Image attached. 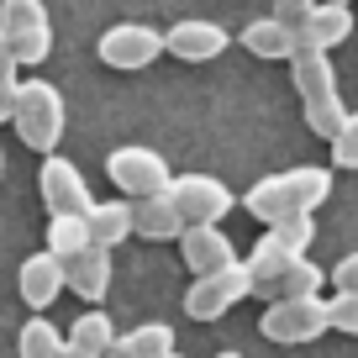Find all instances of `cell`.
Segmentation results:
<instances>
[{
  "label": "cell",
  "instance_id": "obj_14",
  "mask_svg": "<svg viewBox=\"0 0 358 358\" xmlns=\"http://www.w3.org/2000/svg\"><path fill=\"white\" fill-rule=\"evenodd\" d=\"M327 285V268L316 264L311 253L301 258H285L274 274H264V280L253 285V295H264V301H290V295H322Z\"/></svg>",
  "mask_w": 358,
  "mask_h": 358
},
{
  "label": "cell",
  "instance_id": "obj_15",
  "mask_svg": "<svg viewBox=\"0 0 358 358\" xmlns=\"http://www.w3.org/2000/svg\"><path fill=\"white\" fill-rule=\"evenodd\" d=\"M64 274H69V290L79 295V301H106V290H111V248L106 243H90L79 248L74 258H64Z\"/></svg>",
  "mask_w": 358,
  "mask_h": 358
},
{
  "label": "cell",
  "instance_id": "obj_2",
  "mask_svg": "<svg viewBox=\"0 0 358 358\" xmlns=\"http://www.w3.org/2000/svg\"><path fill=\"white\" fill-rule=\"evenodd\" d=\"M290 79H295V90H301L306 127H311L316 137H327V143H332V132L348 122V101H343V90H337L332 53L301 43V48H295V58H290Z\"/></svg>",
  "mask_w": 358,
  "mask_h": 358
},
{
  "label": "cell",
  "instance_id": "obj_21",
  "mask_svg": "<svg viewBox=\"0 0 358 358\" xmlns=\"http://www.w3.org/2000/svg\"><path fill=\"white\" fill-rule=\"evenodd\" d=\"M116 337H122V332H116V322L106 311H85L74 327H69V343L85 348V353H95V358H106V348H111Z\"/></svg>",
  "mask_w": 358,
  "mask_h": 358
},
{
  "label": "cell",
  "instance_id": "obj_16",
  "mask_svg": "<svg viewBox=\"0 0 358 358\" xmlns=\"http://www.w3.org/2000/svg\"><path fill=\"white\" fill-rule=\"evenodd\" d=\"M132 211H137V237H148V243H179V232H185V216H179V206H174V190L137 195Z\"/></svg>",
  "mask_w": 358,
  "mask_h": 358
},
{
  "label": "cell",
  "instance_id": "obj_18",
  "mask_svg": "<svg viewBox=\"0 0 358 358\" xmlns=\"http://www.w3.org/2000/svg\"><path fill=\"white\" fill-rule=\"evenodd\" d=\"M353 37V11H348L343 0H316L311 22L301 27V43L306 48H322V53H332L337 43H348Z\"/></svg>",
  "mask_w": 358,
  "mask_h": 358
},
{
  "label": "cell",
  "instance_id": "obj_20",
  "mask_svg": "<svg viewBox=\"0 0 358 358\" xmlns=\"http://www.w3.org/2000/svg\"><path fill=\"white\" fill-rule=\"evenodd\" d=\"M64 343L69 337L58 332V322H48V316L37 311L32 322H22V332H16V358H58Z\"/></svg>",
  "mask_w": 358,
  "mask_h": 358
},
{
  "label": "cell",
  "instance_id": "obj_30",
  "mask_svg": "<svg viewBox=\"0 0 358 358\" xmlns=\"http://www.w3.org/2000/svg\"><path fill=\"white\" fill-rule=\"evenodd\" d=\"M106 358H137V353H132V343H127V337H116V343L106 348Z\"/></svg>",
  "mask_w": 358,
  "mask_h": 358
},
{
  "label": "cell",
  "instance_id": "obj_26",
  "mask_svg": "<svg viewBox=\"0 0 358 358\" xmlns=\"http://www.w3.org/2000/svg\"><path fill=\"white\" fill-rule=\"evenodd\" d=\"M332 164L337 169H358V111H348V122L332 132Z\"/></svg>",
  "mask_w": 358,
  "mask_h": 358
},
{
  "label": "cell",
  "instance_id": "obj_12",
  "mask_svg": "<svg viewBox=\"0 0 358 358\" xmlns=\"http://www.w3.org/2000/svg\"><path fill=\"white\" fill-rule=\"evenodd\" d=\"M164 37H169V53H174L179 64H211V58H222L227 48H232L227 27H222V22H206V16H190V22H174Z\"/></svg>",
  "mask_w": 358,
  "mask_h": 358
},
{
  "label": "cell",
  "instance_id": "obj_19",
  "mask_svg": "<svg viewBox=\"0 0 358 358\" xmlns=\"http://www.w3.org/2000/svg\"><path fill=\"white\" fill-rule=\"evenodd\" d=\"M85 222H90V237H95V243H106V248H116V243H127V237H137L132 195H127V201H95V206L85 211Z\"/></svg>",
  "mask_w": 358,
  "mask_h": 358
},
{
  "label": "cell",
  "instance_id": "obj_28",
  "mask_svg": "<svg viewBox=\"0 0 358 358\" xmlns=\"http://www.w3.org/2000/svg\"><path fill=\"white\" fill-rule=\"evenodd\" d=\"M311 11H316V0H274V16H280L285 27H295V32L311 22Z\"/></svg>",
  "mask_w": 358,
  "mask_h": 358
},
{
  "label": "cell",
  "instance_id": "obj_29",
  "mask_svg": "<svg viewBox=\"0 0 358 358\" xmlns=\"http://www.w3.org/2000/svg\"><path fill=\"white\" fill-rule=\"evenodd\" d=\"M327 280H332L337 290H358V253H348L337 268H327Z\"/></svg>",
  "mask_w": 358,
  "mask_h": 358
},
{
  "label": "cell",
  "instance_id": "obj_31",
  "mask_svg": "<svg viewBox=\"0 0 358 358\" xmlns=\"http://www.w3.org/2000/svg\"><path fill=\"white\" fill-rule=\"evenodd\" d=\"M58 358H95V353H85V348H74V343H64V353Z\"/></svg>",
  "mask_w": 358,
  "mask_h": 358
},
{
  "label": "cell",
  "instance_id": "obj_32",
  "mask_svg": "<svg viewBox=\"0 0 358 358\" xmlns=\"http://www.w3.org/2000/svg\"><path fill=\"white\" fill-rule=\"evenodd\" d=\"M0 174H6V148H0Z\"/></svg>",
  "mask_w": 358,
  "mask_h": 358
},
{
  "label": "cell",
  "instance_id": "obj_23",
  "mask_svg": "<svg viewBox=\"0 0 358 358\" xmlns=\"http://www.w3.org/2000/svg\"><path fill=\"white\" fill-rule=\"evenodd\" d=\"M127 343H132L137 358H169V353H179L174 327H169V322H143V327H132V332H127Z\"/></svg>",
  "mask_w": 358,
  "mask_h": 358
},
{
  "label": "cell",
  "instance_id": "obj_10",
  "mask_svg": "<svg viewBox=\"0 0 358 358\" xmlns=\"http://www.w3.org/2000/svg\"><path fill=\"white\" fill-rule=\"evenodd\" d=\"M169 190H174V206H179V216H185V227L190 222H227V211H232V201H237L216 174H174Z\"/></svg>",
  "mask_w": 358,
  "mask_h": 358
},
{
  "label": "cell",
  "instance_id": "obj_5",
  "mask_svg": "<svg viewBox=\"0 0 358 358\" xmlns=\"http://www.w3.org/2000/svg\"><path fill=\"white\" fill-rule=\"evenodd\" d=\"M248 295H253V268H248V258H237V264H227V268L195 274L190 290H185V316H190V322H222Z\"/></svg>",
  "mask_w": 358,
  "mask_h": 358
},
{
  "label": "cell",
  "instance_id": "obj_4",
  "mask_svg": "<svg viewBox=\"0 0 358 358\" xmlns=\"http://www.w3.org/2000/svg\"><path fill=\"white\" fill-rule=\"evenodd\" d=\"M258 332L280 348H301L332 332V301L327 295H290V301H268Z\"/></svg>",
  "mask_w": 358,
  "mask_h": 358
},
{
  "label": "cell",
  "instance_id": "obj_3",
  "mask_svg": "<svg viewBox=\"0 0 358 358\" xmlns=\"http://www.w3.org/2000/svg\"><path fill=\"white\" fill-rule=\"evenodd\" d=\"M11 127H16V137H22L32 153H58L64 127H69L58 85H48V79H22V95H16Z\"/></svg>",
  "mask_w": 358,
  "mask_h": 358
},
{
  "label": "cell",
  "instance_id": "obj_6",
  "mask_svg": "<svg viewBox=\"0 0 358 358\" xmlns=\"http://www.w3.org/2000/svg\"><path fill=\"white\" fill-rule=\"evenodd\" d=\"M0 32L16 48L22 69H37L53 53V22H48L43 0H0Z\"/></svg>",
  "mask_w": 358,
  "mask_h": 358
},
{
  "label": "cell",
  "instance_id": "obj_11",
  "mask_svg": "<svg viewBox=\"0 0 358 358\" xmlns=\"http://www.w3.org/2000/svg\"><path fill=\"white\" fill-rule=\"evenodd\" d=\"M64 290H69V274H64V258H58L53 248L22 258V268H16V295H22L32 311H48Z\"/></svg>",
  "mask_w": 358,
  "mask_h": 358
},
{
  "label": "cell",
  "instance_id": "obj_25",
  "mask_svg": "<svg viewBox=\"0 0 358 358\" xmlns=\"http://www.w3.org/2000/svg\"><path fill=\"white\" fill-rule=\"evenodd\" d=\"M268 237H274V243H285L290 253H311V243H316V216H285V222L268 227Z\"/></svg>",
  "mask_w": 358,
  "mask_h": 358
},
{
  "label": "cell",
  "instance_id": "obj_1",
  "mask_svg": "<svg viewBox=\"0 0 358 358\" xmlns=\"http://www.w3.org/2000/svg\"><path fill=\"white\" fill-rule=\"evenodd\" d=\"M327 201H332V169H322V164L264 174V179H253V190L243 195L248 216L264 222V227L285 222V216H316Z\"/></svg>",
  "mask_w": 358,
  "mask_h": 358
},
{
  "label": "cell",
  "instance_id": "obj_17",
  "mask_svg": "<svg viewBox=\"0 0 358 358\" xmlns=\"http://www.w3.org/2000/svg\"><path fill=\"white\" fill-rule=\"evenodd\" d=\"M243 48H248L253 58H280V64H290L295 48H301V32H295V27H285L280 16L268 11V16H258V22L243 27Z\"/></svg>",
  "mask_w": 358,
  "mask_h": 358
},
{
  "label": "cell",
  "instance_id": "obj_24",
  "mask_svg": "<svg viewBox=\"0 0 358 358\" xmlns=\"http://www.w3.org/2000/svg\"><path fill=\"white\" fill-rule=\"evenodd\" d=\"M16 69H22V58H16V48L6 43V32H0V122H11V116H16V95H22Z\"/></svg>",
  "mask_w": 358,
  "mask_h": 358
},
{
  "label": "cell",
  "instance_id": "obj_13",
  "mask_svg": "<svg viewBox=\"0 0 358 358\" xmlns=\"http://www.w3.org/2000/svg\"><path fill=\"white\" fill-rule=\"evenodd\" d=\"M179 248H185L190 274H211V268L237 264V248H232V237H227L222 222H190L185 232H179Z\"/></svg>",
  "mask_w": 358,
  "mask_h": 358
},
{
  "label": "cell",
  "instance_id": "obj_9",
  "mask_svg": "<svg viewBox=\"0 0 358 358\" xmlns=\"http://www.w3.org/2000/svg\"><path fill=\"white\" fill-rule=\"evenodd\" d=\"M37 195H43L48 216H85L90 206H95L85 174H79L69 158H58V153H43V169H37Z\"/></svg>",
  "mask_w": 358,
  "mask_h": 358
},
{
  "label": "cell",
  "instance_id": "obj_27",
  "mask_svg": "<svg viewBox=\"0 0 358 358\" xmlns=\"http://www.w3.org/2000/svg\"><path fill=\"white\" fill-rule=\"evenodd\" d=\"M332 332L358 337V290H337L332 295Z\"/></svg>",
  "mask_w": 358,
  "mask_h": 358
},
{
  "label": "cell",
  "instance_id": "obj_7",
  "mask_svg": "<svg viewBox=\"0 0 358 358\" xmlns=\"http://www.w3.org/2000/svg\"><path fill=\"white\" fill-rule=\"evenodd\" d=\"M106 179H111L122 195H153V190H169L174 185V169H169V158L158 153V148H143V143H127L116 148L111 158H106Z\"/></svg>",
  "mask_w": 358,
  "mask_h": 358
},
{
  "label": "cell",
  "instance_id": "obj_34",
  "mask_svg": "<svg viewBox=\"0 0 358 358\" xmlns=\"http://www.w3.org/2000/svg\"><path fill=\"white\" fill-rule=\"evenodd\" d=\"M169 358H185V353H169Z\"/></svg>",
  "mask_w": 358,
  "mask_h": 358
},
{
  "label": "cell",
  "instance_id": "obj_33",
  "mask_svg": "<svg viewBox=\"0 0 358 358\" xmlns=\"http://www.w3.org/2000/svg\"><path fill=\"white\" fill-rule=\"evenodd\" d=\"M216 358H243V353H216Z\"/></svg>",
  "mask_w": 358,
  "mask_h": 358
},
{
  "label": "cell",
  "instance_id": "obj_8",
  "mask_svg": "<svg viewBox=\"0 0 358 358\" xmlns=\"http://www.w3.org/2000/svg\"><path fill=\"white\" fill-rule=\"evenodd\" d=\"M95 53H101L106 69H122V74H137V69H148L153 58L169 53V37L158 32V27H143V22H116L101 32V43H95Z\"/></svg>",
  "mask_w": 358,
  "mask_h": 358
},
{
  "label": "cell",
  "instance_id": "obj_22",
  "mask_svg": "<svg viewBox=\"0 0 358 358\" xmlns=\"http://www.w3.org/2000/svg\"><path fill=\"white\" fill-rule=\"evenodd\" d=\"M48 248H53L58 258H74L79 248H90L95 237H90V222L85 216H48Z\"/></svg>",
  "mask_w": 358,
  "mask_h": 358
},
{
  "label": "cell",
  "instance_id": "obj_35",
  "mask_svg": "<svg viewBox=\"0 0 358 358\" xmlns=\"http://www.w3.org/2000/svg\"><path fill=\"white\" fill-rule=\"evenodd\" d=\"M343 6H353V0H343Z\"/></svg>",
  "mask_w": 358,
  "mask_h": 358
}]
</instances>
